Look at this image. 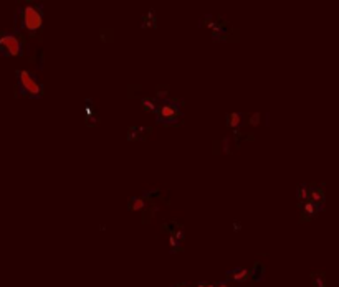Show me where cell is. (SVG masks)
<instances>
[{
  "mask_svg": "<svg viewBox=\"0 0 339 287\" xmlns=\"http://www.w3.org/2000/svg\"><path fill=\"white\" fill-rule=\"evenodd\" d=\"M15 27L18 32L35 35L43 27V5L42 3H27L20 7L15 14Z\"/></svg>",
  "mask_w": 339,
  "mask_h": 287,
  "instance_id": "cell-1",
  "label": "cell"
},
{
  "mask_svg": "<svg viewBox=\"0 0 339 287\" xmlns=\"http://www.w3.org/2000/svg\"><path fill=\"white\" fill-rule=\"evenodd\" d=\"M17 91L20 96L38 99L43 94V84L30 71H27V69H17Z\"/></svg>",
  "mask_w": 339,
  "mask_h": 287,
  "instance_id": "cell-2",
  "label": "cell"
},
{
  "mask_svg": "<svg viewBox=\"0 0 339 287\" xmlns=\"http://www.w3.org/2000/svg\"><path fill=\"white\" fill-rule=\"evenodd\" d=\"M156 119L159 124L172 126L181 121V101L166 99L157 106Z\"/></svg>",
  "mask_w": 339,
  "mask_h": 287,
  "instance_id": "cell-3",
  "label": "cell"
},
{
  "mask_svg": "<svg viewBox=\"0 0 339 287\" xmlns=\"http://www.w3.org/2000/svg\"><path fill=\"white\" fill-rule=\"evenodd\" d=\"M0 55L3 56H22L23 42L15 32L0 33Z\"/></svg>",
  "mask_w": 339,
  "mask_h": 287,
  "instance_id": "cell-4",
  "label": "cell"
},
{
  "mask_svg": "<svg viewBox=\"0 0 339 287\" xmlns=\"http://www.w3.org/2000/svg\"><path fill=\"white\" fill-rule=\"evenodd\" d=\"M309 202H313L321 211L326 210L324 183H313V185H309Z\"/></svg>",
  "mask_w": 339,
  "mask_h": 287,
  "instance_id": "cell-5",
  "label": "cell"
},
{
  "mask_svg": "<svg viewBox=\"0 0 339 287\" xmlns=\"http://www.w3.org/2000/svg\"><path fill=\"white\" fill-rule=\"evenodd\" d=\"M227 279L228 281H234V282H247L250 279V271L245 269V268H235V269H228L227 271Z\"/></svg>",
  "mask_w": 339,
  "mask_h": 287,
  "instance_id": "cell-6",
  "label": "cell"
},
{
  "mask_svg": "<svg viewBox=\"0 0 339 287\" xmlns=\"http://www.w3.org/2000/svg\"><path fill=\"white\" fill-rule=\"evenodd\" d=\"M300 210H301V216H303V221H309V220L316 218V216L321 213L320 208H318L313 202H309V200L300 205Z\"/></svg>",
  "mask_w": 339,
  "mask_h": 287,
  "instance_id": "cell-7",
  "label": "cell"
},
{
  "mask_svg": "<svg viewBox=\"0 0 339 287\" xmlns=\"http://www.w3.org/2000/svg\"><path fill=\"white\" fill-rule=\"evenodd\" d=\"M151 134L149 127H131L128 130V141H142Z\"/></svg>",
  "mask_w": 339,
  "mask_h": 287,
  "instance_id": "cell-8",
  "label": "cell"
},
{
  "mask_svg": "<svg viewBox=\"0 0 339 287\" xmlns=\"http://www.w3.org/2000/svg\"><path fill=\"white\" fill-rule=\"evenodd\" d=\"M309 200V185L308 183H300V185L296 187V202H298V207H300L301 203L308 202Z\"/></svg>",
  "mask_w": 339,
  "mask_h": 287,
  "instance_id": "cell-9",
  "label": "cell"
},
{
  "mask_svg": "<svg viewBox=\"0 0 339 287\" xmlns=\"http://www.w3.org/2000/svg\"><path fill=\"white\" fill-rule=\"evenodd\" d=\"M141 25L144 27V28H154V27H156L157 25V15H156V12H154V10L146 12V14L142 15Z\"/></svg>",
  "mask_w": 339,
  "mask_h": 287,
  "instance_id": "cell-10",
  "label": "cell"
},
{
  "mask_svg": "<svg viewBox=\"0 0 339 287\" xmlns=\"http://www.w3.org/2000/svg\"><path fill=\"white\" fill-rule=\"evenodd\" d=\"M242 114L240 112H230L227 116V126L232 127L234 130H238L240 126H242Z\"/></svg>",
  "mask_w": 339,
  "mask_h": 287,
  "instance_id": "cell-11",
  "label": "cell"
},
{
  "mask_svg": "<svg viewBox=\"0 0 339 287\" xmlns=\"http://www.w3.org/2000/svg\"><path fill=\"white\" fill-rule=\"evenodd\" d=\"M311 281H313V287H326V274L324 271H313L311 274Z\"/></svg>",
  "mask_w": 339,
  "mask_h": 287,
  "instance_id": "cell-12",
  "label": "cell"
},
{
  "mask_svg": "<svg viewBox=\"0 0 339 287\" xmlns=\"http://www.w3.org/2000/svg\"><path fill=\"white\" fill-rule=\"evenodd\" d=\"M128 208L131 211L144 210V208H146V200L141 198V196H133V198H129V202H128Z\"/></svg>",
  "mask_w": 339,
  "mask_h": 287,
  "instance_id": "cell-13",
  "label": "cell"
},
{
  "mask_svg": "<svg viewBox=\"0 0 339 287\" xmlns=\"http://www.w3.org/2000/svg\"><path fill=\"white\" fill-rule=\"evenodd\" d=\"M265 277V268L261 262H256L255 266H253V269L250 271V279L252 281H261V279Z\"/></svg>",
  "mask_w": 339,
  "mask_h": 287,
  "instance_id": "cell-14",
  "label": "cell"
},
{
  "mask_svg": "<svg viewBox=\"0 0 339 287\" xmlns=\"http://www.w3.org/2000/svg\"><path fill=\"white\" fill-rule=\"evenodd\" d=\"M141 106L148 111V112H156L157 111V102H156V99H153V97H142Z\"/></svg>",
  "mask_w": 339,
  "mask_h": 287,
  "instance_id": "cell-15",
  "label": "cell"
},
{
  "mask_svg": "<svg viewBox=\"0 0 339 287\" xmlns=\"http://www.w3.org/2000/svg\"><path fill=\"white\" fill-rule=\"evenodd\" d=\"M169 243H170V249H172L174 253H175V251H179V249L182 248V243H181V241H179L177 238H175L174 235H170V236H169Z\"/></svg>",
  "mask_w": 339,
  "mask_h": 287,
  "instance_id": "cell-16",
  "label": "cell"
},
{
  "mask_svg": "<svg viewBox=\"0 0 339 287\" xmlns=\"http://www.w3.org/2000/svg\"><path fill=\"white\" fill-rule=\"evenodd\" d=\"M260 119H261V114L260 112H253L250 117H248V124L250 126H258L260 124Z\"/></svg>",
  "mask_w": 339,
  "mask_h": 287,
  "instance_id": "cell-17",
  "label": "cell"
},
{
  "mask_svg": "<svg viewBox=\"0 0 339 287\" xmlns=\"http://www.w3.org/2000/svg\"><path fill=\"white\" fill-rule=\"evenodd\" d=\"M194 287H217V282H214V281H199Z\"/></svg>",
  "mask_w": 339,
  "mask_h": 287,
  "instance_id": "cell-18",
  "label": "cell"
},
{
  "mask_svg": "<svg viewBox=\"0 0 339 287\" xmlns=\"http://www.w3.org/2000/svg\"><path fill=\"white\" fill-rule=\"evenodd\" d=\"M167 94H169V91H167V89H159L157 94H156V99H162V101H166Z\"/></svg>",
  "mask_w": 339,
  "mask_h": 287,
  "instance_id": "cell-19",
  "label": "cell"
},
{
  "mask_svg": "<svg viewBox=\"0 0 339 287\" xmlns=\"http://www.w3.org/2000/svg\"><path fill=\"white\" fill-rule=\"evenodd\" d=\"M223 152H225V154L230 152V137L223 139Z\"/></svg>",
  "mask_w": 339,
  "mask_h": 287,
  "instance_id": "cell-20",
  "label": "cell"
},
{
  "mask_svg": "<svg viewBox=\"0 0 339 287\" xmlns=\"http://www.w3.org/2000/svg\"><path fill=\"white\" fill-rule=\"evenodd\" d=\"M172 287H194V286H190L189 282H175V284H172Z\"/></svg>",
  "mask_w": 339,
  "mask_h": 287,
  "instance_id": "cell-21",
  "label": "cell"
},
{
  "mask_svg": "<svg viewBox=\"0 0 339 287\" xmlns=\"http://www.w3.org/2000/svg\"><path fill=\"white\" fill-rule=\"evenodd\" d=\"M232 226H234V231H240V229H242V224H240L238 221H234V224H232Z\"/></svg>",
  "mask_w": 339,
  "mask_h": 287,
  "instance_id": "cell-22",
  "label": "cell"
},
{
  "mask_svg": "<svg viewBox=\"0 0 339 287\" xmlns=\"http://www.w3.org/2000/svg\"><path fill=\"white\" fill-rule=\"evenodd\" d=\"M217 287H230V284H228V281H220L217 282Z\"/></svg>",
  "mask_w": 339,
  "mask_h": 287,
  "instance_id": "cell-23",
  "label": "cell"
}]
</instances>
